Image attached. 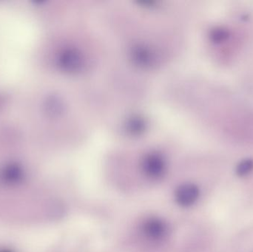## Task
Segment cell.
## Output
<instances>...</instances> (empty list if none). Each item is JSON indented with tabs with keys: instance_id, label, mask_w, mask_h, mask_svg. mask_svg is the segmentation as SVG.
<instances>
[{
	"instance_id": "obj_1",
	"label": "cell",
	"mask_w": 253,
	"mask_h": 252,
	"mask_svg": "<svg viewBox=\"0 0 253 252\" xmlns=\"http://www.w3.org/2000/svg\"><path fill=\"white\" fill-rule=\"evenodd\" d=\"M199 196V189L193 184L181 186L177 192V200L181 205L184 207H188L194 204Z\"/></svg>"
},
{
	"instance_id": "obj_3",
	"label": "cell",
	"mask_w": 253,
	"mask_h": 252,
	"mask_svg": "<svg viewBox=\"0 0 253 252\" xmlns=\"http://www.w3.org/2000/svg\"><path fill=\"white\" fill-rule=\"evenodd\" d=\"M253 163L251 161H246L242 162L237 169V173L239 176H244L250 173L252 170Z\"/></svg>"
},
{
	"instance_id": "obj_2",
	"label": "cell",
	"mask_w": 253,
	"mask_h": 252,
	"mask_svg": "<svg viewBox=\"0 0 253 252\" xmlns=\"http://www.w3.org/2000/svg\"><path fill=\"white\" fill-rule=\"evenodd\" d=\"M146 233L150 235L153 238H159L162 236L165 232V227L163 223L159 221H150L145 226Z\"/></svg>"
}]
</instances>
